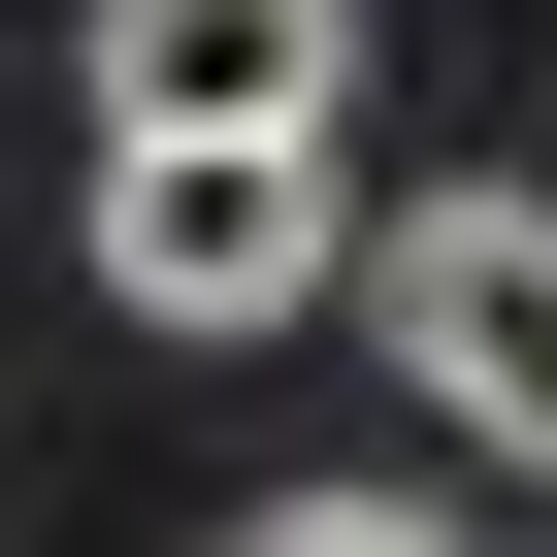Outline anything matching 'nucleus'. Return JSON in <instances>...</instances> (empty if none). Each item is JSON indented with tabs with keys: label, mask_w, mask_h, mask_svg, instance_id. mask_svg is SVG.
Instances as JSON below:
<instances>
[{
	"label": "nucleus",
	"mask_w": 557,
	"mask_h": 557,
	"mask_svg": "<svg viewBox=\"0 0 557 557\" xmlns=\"http://www.w3.org/2000/svg\"><path fill=\"white\" fill-rule=\"evenodd\" d=\"M99 132H361V0H99Z\"/></svg>",
	"instance_id": "obj_3"
},
{
	"label": "nucleus",
	"mask_w": 557,
	"mask_h": 557,
	"mask_svg": "<svg viewBox=\"0 0 557 557\" xmlns=\"http://www.w3.org/2000/svg\"><path fill=\"white\" fill-rule=\"evenodd\" d=\"M361 262V164L329 132H99V296L132 329H296Z\"/></svg>",
	"instance_id": "obj_1"
},
{
	"label": "nucleus",
	"mask_w": 557,
	"mask_h": 557,
	"mask_svg": "<svg viewBox=\"0 0 557 557\" xmlns=\"http://www.w3.org/2000/svg\"><path fill=\"white\" fill-rule=\"evenodd\" d=\"M361 296H394L426 426L557 492V197H524V164H492V197H394V230H361Z\"/></svg>",
	"instance_id": "obj_2"
},
{
	"label": "nucleus",
	"mask_w": 557,
	"mask_h": 557,
	"mask_svg": "<svg viewBox=\"0 0 557 557\" xmlns=\"http://www.w3.org/2000/svg\"><path fill=\"white\" fill-rule=\"evenodd\" d=\"M230 557H459V524H426V492H262Z\"/></svg>",
	"instance_id": "obj_4"
}]
</instances>
